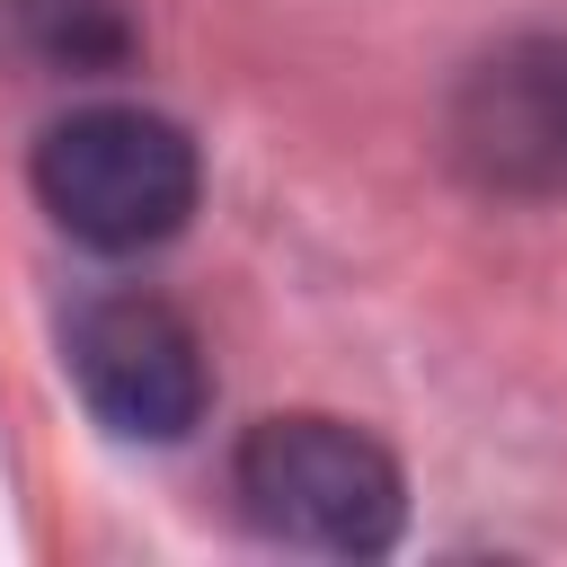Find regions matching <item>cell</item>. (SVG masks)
I'll return each instance as SVG.
<instances>
[{
  "label": "cell",
  "instance_id": "7a4b0ae2",
  "mask_svg": "<svg viewBox=\"0 0 567 567\" xmlns=\"http://www.w3.org/2000/svg\"><path fill=\"white\" fill-rule=\"evenodd\" d=\"M230 487H239V514L266 540L319 549V558H381L408 523L399 461L363 425L319 416V408L257 416L230 452Z\"/></svg>",
  "mask_w": 567,
  "mask_h": 567
},
{
  "label": "cell",
  "instance_id": "5b68a950",
  "mask_svg": "<svg viewBox=\"0 0 567 567\" xmlns=\"http://www.w3.org/2000/svg\"><path fill=\"white\" fill-rule=\"evenodd\" d=\"M142 53L133 0H0V62L35 80H106Z\"/></svg>",
  "mask_w": 567,
  "mask_h": 567
},
{
  "label": "cell",
  "instance_id": "6da1fadb",
  "mask_svg": "<svg viewBox=\"0 0 567 567\" xmlns=\"http://www.w3.org/2000/svg\"><path fill=\"white\" fill-rule=\"evenodd\" d=\"M27 177H35V204L53 213V230L97 257L168 248L204 195V159L186 142V124L159 106H80V115L44 124Z\"/></svg>",
  "mask_w": 567,
  "mask_h": 567
},
{
  "label": "cell",
  "instance_id": "3957f363",
  "mask_svg": "<svg viewBox=\"0 0 567 567\" xmlns=\"http://www.w3.org/2000/svg\"><path fill=\"white\" fill-rule=\"evenodd\" d=\"M62 372L115 443H186L213 399L195 319L151 284H97L62 319Z\"/></svg>",
  "mask_w": 567,
  "mask_h": 567
},
{
  "label": "cell",
  "instance_id": "277c9868",
  "mask_svg": "<svg viewBox=\"0 0 567 567\" xmlns=\"http://www.w3.org/2000/svg\"><path fill=\"white\" fill-rule=\"evenodd\" d=\"M443 151L496 204L567 195V27L487 44L443 97Z\"/></svg>",
  "mask_w": 567,
  "mask_h": 567
}]
</instances>
